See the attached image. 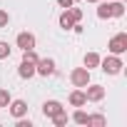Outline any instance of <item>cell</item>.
Wrapping results in <instances>:
<instances>
[{"label":"cell","instance_id":"cell-1","mask_svg":"<svg viewBox=\"0 0 127 127\" xmlns=\"http://www.w3.org/2000/svg\"><path fill=\"white\" fill-rule=\"evenodd\" d=\"M125 15V3L122 0H115V3H97V18L107 20V18H122Z\"/></svg>","mask_w":127,"mask_h":127},{"label":"cell","instance_id":"cell-2","mask_svg":"<svg viewBox=\"0 0 127 127\" xmlns=\"http://www.w3.org/2000/svg\"><path fill=\"white\" fill-rule=\"evenodd\" d=\"M100 67H102V72H107V75H120L125 65H122V57H120V55H112V52H110L105 60L100 57Z\"/></svg>","mask_w":127,"mask_h":127},{"label":"cell","instance_id":"cell-3","mask_svg":"<svg viewBox=\"0 0 127 127\" xmlns=\"http://www.w3.org/2000/svg\"><path fill=\"white\" fill-rule=\"evenodd\" d=\"M107 50H110L112 55H122V52H127V32H117V35H112L110 42H107Z\"/></svg>","mask_w":127,"mask_h":127},{"label":"cell","instance_id":"cell-4","mask_svg":"<svg viewBox=\"0 0 127 127\" xmlns=\"http://www.w3.org/2000/svg\"><path fill=\"white\" fill-rule=\"evenodd\" d=\"M57 70H55V60L52 57H40L37 62H35V75H42V77H50V75H55Z\"/></svg>","mask_w":127,"mask_h":127},{"label":"cell","instance_id":"cell-5","mask_svg":"<svg viewBox=\"0 0 127 127\" xmlns=\"http://www.w3.org/2000/svg\"><path fill=\"white\" fill-rule=\"evenodd\" d=\"M70 82H72L75 87H87V85H90V70H87V67H75V70L70 72Z\"/></svg>","mask_w":127,"mask_h":127},{"label":"cell","instance_id":"cell-6","mask_svg":"<svg viewBox=\"0 0 127 127\" xmlns=\"http://www.w3.org/2000/svg\"><path fill=\"white\" fill-rule=\"evenodd\" d=\"M15 45H18L20 50H35V35H32V32H18Z\"/></svg>","mask_w":127,"mask_h":127},{"label":"cell","instance_id":"cell-7","mask_svg":"<svg viewBox=\"0 0 127 127\" xmlns=\"http://www.w3.org/2000/svg\"><path fill=\"white\" fill-rule=\"evenodd\" d=\"M85 97H87V102H100V100H105V87L102 85H87Z\"/></svg>","mask_w":127,"mask_h":127},{"label":"cell","instance_id":"cell-8","mask_svg":"<svg viewBox=\"0 0 127 127\" xmlns=\"http://www.w3.org/2000/svg\"><path fill=\"white\" fill-rule=\"evenodd\" d=\"M60 112H65V107H62V102H57V100H47L45 105H42V115L45 117H55V115H60Z\"/></svg>","mask_w":127,"mask_h":127},{"label":"cell","instance_id":"cell-9","mask_svg":"<svg viewBox=\"0 0 127 127\" xmlns=\"http://www.w3.org/2000/svg\"><path fill=\"white\" fill-rule=\"evenodd\" d=\"M8 110H10V115H13L15 120H18V117H25V115H28V102H25V100H10Z\"/></svg>","mask_w":127,"mask_h":127},{"label":"cell","instance_id":"cell-10","mask_svg":"<svg viewBox=\"0 0 127 127\" xmlns=\"http://www.w3.org/2000/svg\"><path fill=\"white\" fill-rule=\"evenodd\" d=\"M18 75H20L23 80H30V77H35V62H28V60H23V62H20V67H18Z\"/></svg>","mask_w":127,"mask_h":127},{"label":"cell","instance_id":"cell-11","mask_svg":"<svg viewBox=\"0 0 127 127\" xmlns=\"http://www.w3.org/2000/svg\"><path fill=\"white\" fill-rule=\"evenodd\" d=\"M70 105H72V107H82V105H87V97H85V90H82V87H77V90L70 92Z\"/></svg>","mask_w":127,"mask_h":127},{"label":"cell","instance_id":"cell-12","mask_svg":"<svg viewBox=\"0 0 127 127\" xmlns=\"http://www.w3.org/2000/svg\"><path fill=\"white\" fill-rule=\"evenodd\" d=\"M82 65H85L87 70L100 67V55H97V52H87V55H85V60H82Z\"/></svg>","mask_w":127,"mask_h":127},{"label":"cell","instance_id":"cell-13","mask_svg":"<svg viewBox=\"0 0 127 127\" xmlns=\"http://www.w3.org/2000/svg\"><path fill=\"white\" fill-rule=\"evenodd\" d=\"M72 25H75V20H72V15L65 10V13L60 15V28H62V30H72Z\"/></svg>","mask_w":127,"mask_h":127},{"label":"cell","instance_id":"cell-14","mask_svg":"<svg viewBox=\"0 0 127 127\" xmlns=\"http://www.w3.org/2000/svg\"><path fill=\"white\" fill-rule=\"evenodd\" d=\"M72 122H77V125H87V112H85V110H75Z\"/></svg>","mask_w":127,"mask_h":127},{"label":"cell","instance_id":"cell-15","mask_svg":"<svg viewBox=\"0 0 127 127\" xmlns=\"http://www.w3.org/2000/svg\"><path fill=\"white\" fill-rule=\"evenodd\" d=\"M107 120H105V115H87V125H97V127H102Z\"/></svg>","mask_w":127,"mask_h":127},{"label":"cell","instance_id":"cell-16","mask_svg":"<svg viewBox=\"0 0 127 127\" xmlns=\"http://www.w3.org/2000/svg\"><path fill=\"white\" fill-rule=\"evenodd\" d=\"M23 60H28V62H37L40 57H37L35 50H23Z\"/></svg>","mask_w":127,"mask_h":127},{"label":"cell","instance_id":"cell-17","mask_svg":"<svg viewBox=\"0 0 127 127\" xmlns=\"http://www.w3.org/2000/svg\"><path fill=\"white\" fill-rule=\"evenodd\" d=\"M10 52H13V50H10V45L0 40V60H5V57H10Z\"/></svg>","mask_w":127,"mask_h":127},{"label":"cell","instance_id":"cell-18","mask_svg":"<svg viewBox=\"0 0 127 127\" xmlns=\"http://www.w3.org/2000/svg\"><path fill=\"white\" fill-rule=\"evenodd\" d=\"M10 100H13V97H10V92H8V90H0V107H8V105H10Z\"/></svg>","mask_w":127,"mask_h":127},{"label":"cell","instance_id":"cell-19","mask_svg":"<svg viewBox=\"0 0 127 127\" xmlns=\"http://www.w3.org/2000/svg\"><path fill=\"white\" fill-rule=\"evenodd\" d=\"M52 122H55L57 127H65V125H67V115H65V112H60V115L52 117Z\"/></svg>","mask_w":127,"mask_h":127},{"label":"cell","instance_id":"cell-20","mask_svg":"<svg viewBox=\"0 0 127 127\" xmlns=\"http://www.w3.org/2000/svg\"><path fill=\"white\" fill-rule=\"evenodd\" d=\"M67 13L72 15V20H75V23H80V20H82V10H80V8H75V5H72V8H67Z\"/></svg>","mask_w":127,"mask_h":127},{"label":"cell","instance_id":"cell-21","mask_svg":"<svg viewBox=\"0 0 127 127\" xmlns=\"http://www.w3.org/2000/svg\"><path fill=\"white\" fill-rule=\"evenodd\" d=\"M10 23V15H8V10H3V8H0V28H5Z\"/></svg>","mask_w":127,"mask_h":127},{"label":"cell","instance_id":"cell-22","mask_svg":"<svg viewBox=\"0 0 127 127\" xmlns=\"http://www.w3.org/2000/svg\"><path fill=\"white\" fill-rule=\"evenodd\" d=\"M57 5L67 10V8H72V5H75V0H57Z\"/></svg>","mask_w":127,"mask_h":127},{"label":"cell","instance_id":"cell-23","mask_svg":"<svg viewBox=\"0 0 127 127\" xmlns=\"http://www.w3.org/2000/svg\"><path fill=\"white\" fill-rule=\"evenodd\" d=\"M87 3H100V0H87Z\"/></svg>","mask_w":127,"mask_h":127},{"label":"cell","instance_id":"cell-24","mask_svg":"<svg viewBox=\"0 0 127 127\" xmlns=\"http://www.w3.org/2000/svg\"><path fill=\"white\" fill-rule=\"evenodd\" d=\"M75 3H77V0H75Z\"/></svg>","mask_w":127,"mask_h":127},{"label":"cell","instance_id":"cell-25","mask_svg":"<svg viewBox=\"0 0 127 127\" xmlns=\"http://www.w3.org/2000/svg\"><path fill=\"white\" fill-rule=\"evenodd\" d=\"M122 3H125V0H122Z\"/></svg>","mask_w":127,"mask_h":127}]
</instances>
